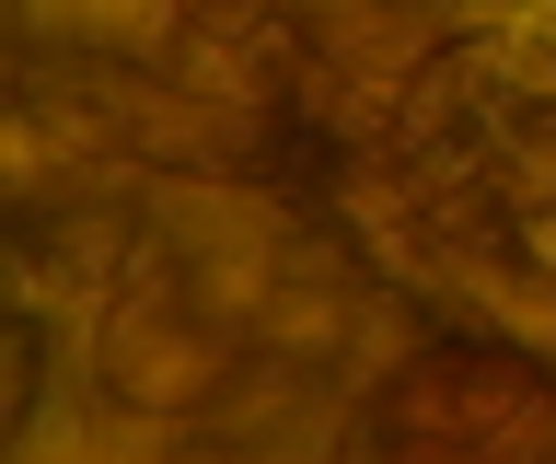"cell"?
<instances>
[{
  "instance_id": "6da1fadb",
  "label": "cell",
  "mask_w": 556,
  "mask_h": 464,
  "mask_svg": "<svg viewBox=\"0 0 556 464\" xmlns=\"http://www.w3.org/2000/svg\"><path fill=\"white\" fill-rule=\"evenodd\" d=\"M371 453H556V360L486 337V325H429L382 394H359Z\"/></svg>"
}]
</instances>
